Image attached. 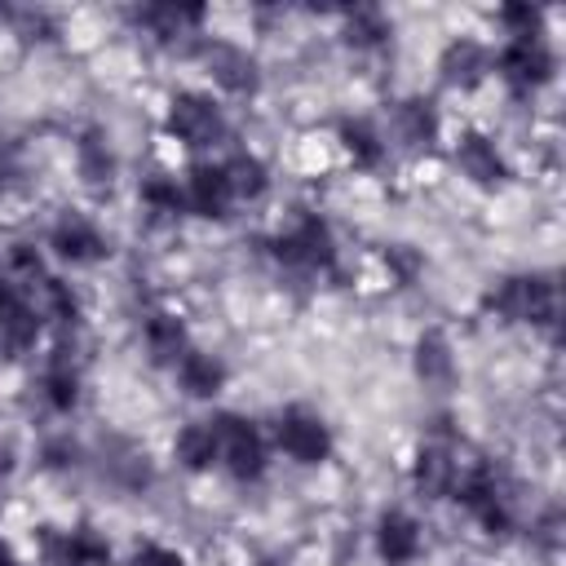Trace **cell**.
Wrapping results in <instances>:
<instances>
[{"label":"cell","mask_w":566,"mask_h":566,"mask_svg":"<svg viewBox=\"0 0 566 566\" xmlns=\"http://www.w3.org/2000/svg\"><path fill=\"white\" fill-rule=\"evenodd\" d=\"M491 314H500L504 323H531V327H548L557 318V287L544 274H509L491 287L486 296Z\"/></svg>","instance_id":"obj_1"},{"label":"cell","mask_w":566,"mask_h":566,"mask_svg":"<svg viewBox=\"0 0 566 566\" xmlns=\"http://www.w3.org/2000/svg\"><path fill=\"white\" fill-rule=\"evenodd\" d=\"M212 429H217V464H226L230 478L239 482H256L265 473V438L252 420L234 416V411H221L212 416Z\"/></svg>","instance_id":"obj_2"},{"label":"cell","mask_w":566,"mask_h":566,"mask_svg":"<svg viewBox=\"0 0 566 566\" xmlns=\"http://www.w3.org/2000/svg\"><path fill=\"white\" fill-rule=\"evenodd\" d=\"M274 256L287 265V270H332L336 261V239H332V226L318 217V212H301L287 230L274 234Z\"/></svg>","instance_id":"obj_3"},{"label":"cell","mask_w":566,"mask_h":566,"mask_svg":"<svg viewBox=\"0 0 566 566\" xmlns=\"http://www.w3.org/2000/svg\"><path fill=\"white\" fill-rule=\"evenodd\" d=\"M274 442H279V451L292 455L296 464H323V460L332 455V429H327V420H323L318 411L301 407V402H292V407L279 411V420H274Z\"/></svg>","instance_id":"obj_4"},{"label":"cell","mask_w":566,"mask_h":566,"mask_svg":"<svg viewBox=\"0 0 566 566\" xmlns=\"http://www.w3.org/2000/svg\"><path fill=\"white\" fill-rule=\"evenodd\" d=\"M168 133L190 150H203L226 137V115L208 93H177L168 102Z\"/></svg>","instance_id":"obj_5"},{"label":"cell","mask_w":566,"mask_h":566,"mask_svg":"<svg viewBox=\"0 0 566 566\" xmlns=\"http://www.w3.org/2000/svg\"><path fill=\"white\" fill-rule=\"evenodd\" d=\"M495 71L509 88L517 93H531L539 84L553 80V49L544 44V35H522V40H509L500 53H495Z\"/></svg>","instance_id":"obj_6"},{"label":"cell","mask_w":566,"mask_h":566,"mask_svg":"<svg viewBox=\"0 0 566 566\" xmlns=\"http://www.w3.org/2000/svg\"><path fill=\"white\" fill-rule=\"evenodd\" d=\"M40 310H35V292L13 283V279H0V336L22 354L40 340Z\"/></svg>","instance_id":"obj_7"},{"label":"cell","mask_w":566,"mask_h":566,"mask_svg":"<svg viewBox=\"0 0 566 566\" xmlns=\"http://www.w3.org/2000/svg\"><path fill=\"white\" fill-rule=\"evenodd\" d=\"M199 57H203L212 84L226 88L230 97H248V93H256V62H252L239 44L208 40V44H199Z\"/></svg>","instance_id":"obj_8"},{"label":"cell","mask_w":566,"mask_h":566,"mask_svg":"<svg viewBox=\"0 0 566 566\" xmlns=\"http://www.w3.org/2000/svg\"><path fill=\"white\" fill-rule=\"evenodd\" d=\"M49 248H53V256H62L71 265H93L106 256V239L84 212H62L49 230Z\"/></svg>","instance_id":"obj_9"},{"label":"cell","mask_w":566,"mask_h":566,"mask_svg":"<svg viewBox=\"0 0 566 566\" xmlns=\"http://www.w3.org/2000/svg\"><path fill=\"white\" fill-rule=\"evenodd\" d=\"M451 155H455V168H460L473 186H500V181L509 177L504 155H500L495 142H491L486 133H478V128H464V133L455 137Z\"/></svg>","instance_id":"obj_10"},{"label":"cell","mask_w":566,"mask_h":566,"mask_svg":"<svg viewBox=\"0 0 566 566\" xmlns=\"http://www.w3.org/2000/svg\"><path fill=\"white\" fill-rule=\"evenodd\" d=\"M181 195H186V212H195V217H226L234 203L221 164H195L181 177Z\"/></svg>","instance_id":"obj_11"},{"label":"cell","mask_w":566,"mask_h":566,"mask_svg":"<svg viewBox=\"0 0 566 566\" xmlns=\"http://www.w3.org/2000/svg\"><path fill=\"white\" fill-rule=\"evenodd\" d=\"M420 544H424V535H420V522H416L411 513L389 509V513L376 522V553H380V562L407 566V562L420 557Z\"/></svg>","instance_id":"obj_12"},{"label":"cell","mask_w":566,"mask_h":566,"mask_svg":"<svg viewBox=\"0 0 566 566\" xmlns=\"http://www.w3.org/2000/svg\"><path fill=\"white\" fill-rule=\"evenodd\" d=\"M455 478H460V469H455V460H451L447 447H420V451H416V460H411V486H416L424 500L451 495Z\"/></svg>","instance_id":"obj_13"},{"label":"cell","mask_w":566,"mask_h":566,"mask_svg":"<svg viewBox=\"0 0 566 566\" xmlns=\"http://www.w3.org/2000/svg\"><path fill=\"white\" fill-rule=\"evenodd\" d=\"M142 340H146L150 358H155V363H168V367H177V363L190 354L186 323H181L177 314H168V310H155V314L142 323Z\"/></svg>","instance_id":"obj_14"},{"label":"cell","mask_w":566,"mask_h":566,"mask_svg":"<svg viewBox=\"0 0 566 566\" xmlns=\"http://www.w3.org/2000/svg\"><path fill=\"white\" fill-rule=\"evenodd\" d=\"M438 66H442V80H447V84L473 88V84L491 71V53H486V44L460 35V40H451V44L442 49V62H438Z\"/></svg>","instance_id":"obj_15"},{"label":"cell","mask_w":566,"mask_h":566,"mask_svg":"<svg viewBox=\"0 0 566 566\" xmlns=\"http://www.w3.org/2000/svg\"><path fill=\"white\" fill-rule=\"evenodd\" d=\"M226 363L217 358V354H208V349H190L181 363H177V380H181V389L190 394V398H217L221 389H226Z\"/></svg>","instance_id":"obj_16"},{"label":"cell","mask_w":566,"mask_h":566,"mask_svg":"<svg viewBox=\"0 0 566 566\" xmlns=\"http://www.w3.org/2000/svg\"><path fill=\"white\" fill-rule=\"evenodd\" d=\"M40 394H44V402H49L53 411H71V407L80 402V371H75V363H71L66 345H57V349H53V358L44 363Z\"/></svg>","instance_id":"obj_17"},{"label":"cell","mask_w":566,"mask_h":566,"mask_svg":"<svg viewBox=\"0 0 566 566\" xmlns=\"http://www.w3.org/2000/svg\"><path fill=\"white\" fill-rule=\"evenodd\" d=\"M31 292H35L40 318H49V323H57V327H75V323H80V296H75V287H71L66 279L44 274Z\"/></svg>","instance_id":"obj_18"},{"label":"cell","mask_w":566,"mask_h":566,"mask_svg":"<svg viewBox=\"0 0 566 566\" xmlns=\"http://www.w3.org/2000/svg\"><path fill=\"white\" fill-rule=\"evenodd\" d=\"M172 451H177V460H181L186 469H195V473L212 469V464H217V429H212V420H190V424H181Z\"/></svg>","instance_id":"obj_19"},{"label":"cell","mask_w":566,"mask_h":566,"mask_svg":"<svg viewBox=\"0 0 566 566\" xmlns=\"http://www.w3.org/2000/svg\"><path fill=\"white\" fill-rule=\"evenodd\" d=\"M340 146L358 168H380L385 164V133L371 119H345L340 124Z\"/></svg>","instance_id":"obj_20"},{"label":"cell","mask_w":566,"mask_h":566,"mask_svg":"<svg viewBox=\"0 0 566 566\" xmlns=\"http://www.w3.org/2000/svg\"><path fill=\"white\" fill-rule=\"evenodd\" d=\"M416 371L424 385H447L455 376V354H451V340L442 332H424L416 340Z\"/></svg>","instance_id":"obj_21"},{"label":"cell","mask_w":566,"mask_h":566,"mask_svg":"<svg viewBox=\"0 0 566 566\" xmlns=\"http://www.w3.org/2000/svg\"><path fill=\"white\" fill-rule=\"evenodd\" d=\"M221 168H226V181H230V195H234V199H261V195L270 190L265 164H261L256 155H248V150L230 155Z\"/></svg>","instance_id":"obj_22"},{"label":"cell","mask_w":566,"mask_h":566,"mask_svg":"<svg viewBox=\"0 0 566 566\" xmlns=\"http://www.w3.org/2000/svg\"><path fill=\"white\" fill-rule=\"evenodd\" d=\"M394 128H398L402 142H411V146H429V142L438 137V115H433L429 102L411 97V102L394 106Z\"/></svg>","instance_id":"obj_23"},{"label":"cell","mask_w":566,"mask_h":566,"mask_svg":"<svg viewBox=\"0 0 566 566\" xmlns=\"http://www.w3.org/2000/svg\"><path fill=\"white\" fill-rule=\"evenodd\" d=\"M142 208L159 221H172L186 212V195L177 186V177H146L142 181Z\"/></svg>","instance_id":"obj_24"},{"label":"cell","mask_w":566,"mask_h":566,"mask_svg":"<svg viewBox=\"0 0 566 566\" xmlns=\"http://www.w3.org/2000/svg\"><path fill=\"white\" fill-rule=\"evenodd\" d=\"M75 164H80V177L84 181H111L115 177V155L106 146L102 133H84L75 142Z\"/></svg>","instance_id":"obj_25"},{"label":"cell","mask_w":566,"mask_h":566,"mask_svg":"<svg viewBox=\"0 0 566 566\" xmlns=\"http://www.w3.org/2000/svg\"><path fill=\"white\" fill-rule=\"evenodd\" d=\"M385 35H389L385 13H376V9H354V13H345V40H349L354 49H376V44H385Z\"/></svg>","instance_id":"obj_26"},{"label":"cell","mask_w":566,"mask_h":566,"mask_svg":"<svg viewBox=\"0 0 566 566\" xmlns=\"http://www.w3.org/2000/svg\"><path fill=\"white\" fill-rule=\"evenodd\" d=\"M71 544H75L80 566H111V544H106L102 531H93V526H75V531H71Z\"/></svg>","instance_id":"obj_27"},{"label":"cell","mask_w":566,"mask_h":566,"mask_svg":"<svg viewBox=\"0 0 566 566\" xmlns=\"http://www.w3.org/2000/svg\"><path fill=\"white\" fill-rule=\"evenodd\" d=\"M40 562L44 566H80L71 531H40Z\"/></svg>","instance_id":"obj_28"},{"label":"cell","mask_w":566,"mask_h":566,"mask_svg":"<svg viewBox=\"0 0 566 566\" xmlns=\"http://www.w3.org/2000/svg\"><path fill=\"white\" fill-rule=\"evenodd\" d=\"M133 566H186V557H181L177 548H168V544H155V539H146V544H137V553H133Z\"/></svg>","instance_id":"obj_29"},{"label":"cell","mask_w":566,"mask_h":566,"mask_svg":"<svg viewBox=\"0 0 566 566\" xmlns=\"http://www.w3.org/2000/svg\"><path fill=\"white\" fill-rule=\"evenodd\" d=\"M0 566H22V562H18V553H13L4 539H0Z\"/></svg>","instance_id":"obj_30"},{"label":"cell","mask_w":566,"mask_h":566,"mask_svg":"<svg viewBox=\"0 0 566 566\" xmlns=\"http://www.w3.org/2000/svg\"><path fill=\"white\" fill-rule=\"evenodd\" d=\"M0 473H9V451L0 447Z\"/></svg>","instance_id":"obj_31"},{"label":"cell","mask_w":566,"mask_h":566,"mask_svg":"<svg viewBox=\"0 0 566 566\" xmlns=\"http://www.w3.org/2000/svg\"><path fill=\"white\" fill-rule=\"evenodd\" d=\"M4 181H9V177H4V159H0V190H4Z\"/></svg>","instance_id":"obj_32"}]
</instances>
